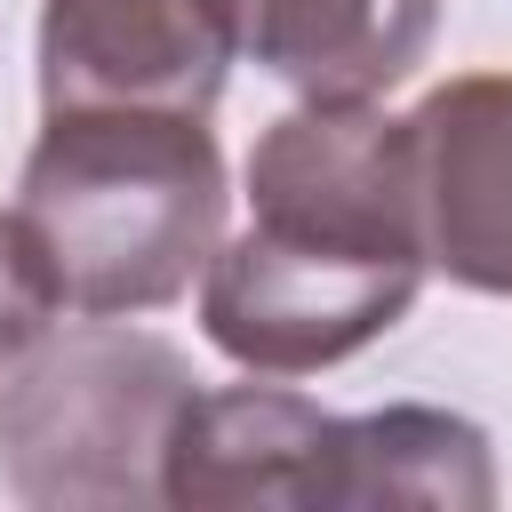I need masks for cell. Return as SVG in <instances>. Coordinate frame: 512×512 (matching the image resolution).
<instances>
[{"mask_svg": "<svg viewBox=\"0 0 512 512\" xmlns=\"http://www.w3.org/2000/svg\"><path fill=\"white\" fill-rule=\"evenodd\" d=\"M408 112L304 96L248 152V232L200 272V328L256 376H312L376 344L424 288Z\"/></svg>", "mask_w": 512, "mask_h": 512, "instance_id": "obj_1", "label": "cell"}, {"mask_svg": "<svg viewBox=\"0 0 512 512\" xmlns=\"http://www.w3.org/2000/svg\"><path fill=\"white\" fill-rule=\"evenodd\" d=\"M224 152L208 112L64 104L48 112L16 216L32 224L64 312L176 304L224 240Z\"/></svg>", "mask_w": 512, "mask_h": 512, "instance_id": "obj_2", "label": "cell"}, {"mask_svg": "<svg viewBox=\"0 0 512 512\" xmlns=\"http://www.w3.org/2000/svg\"><path fill=\"white\" fill-rule=\"evenodd\" d=\"M192 360L168 336L88 312L40 328L0 376V480L32 512H128L160 496L168 432L192 400Z\"/></svg>", "mask_w": 512, "mask_h": 512, "instance_id": "obj_3", "label": "cell"}, {"mask_svg": "<svg viewBox=\"0 0 512 512\" xmlns=\"http://www.w3.org/2000/svg\"><path fill=\"white\" fill-rule=\"evenodd\" d=\"M240 64L232 0H48L40 104H152L208 112Z\"/></svg>", "mask_w": 512, "mask_h": 512, "instance_id": "obj_4", "label": "cell"}, {"mask_svg": "<svg viewBox=\"0 0 512 512\" xmlns=\"http://www.w3.org/2000/svg\"><path fill=\"white\" fill-rule=\"evenodd\" d=\"M432 272L512 296V72H456L408 112Z\"/></svg>", "mask_w": 512, "mask_h": 512, "instance_id": "obj_5", "label": "cell"}, {"mask_svg": "<svg viewBox=\"0 0 512 512\" xmlns=\"http://www.w3.org/2000/svg\"><path fill=\"white\" fill-rule=\"evenodd\" d=\"M320 424L328 408L288 384L192 392L160 456V504H296L304 512Z\"/></svg>", "mask_w": 512, "mask_h": 512, "instance_id": "obj_6", "label": "cell"}, {"mask_svg": "<svg viewBox=\"0 0 512 512\" xmlns=\"http://www.w3.org/2000/svg\"><path fill=\"white\" fill-rule=\"evenodd\" d=\"M336 504H440V512H488L496 464L488 432L448 408H376V416H328L304 480V512Z\"/></svg>", "mask_w": 512, "mask_h": 512, "instance_id": "obj_7", "label": "cell"}, {"mask_svg": "<svg viewBox=\"0 0 512 512\" xmlns=\"http://www.w3.org/2000/svg\"><path fill=\"white\" fill-rule=\"evenodd\" d=\"M240 56L304 96H384L416 72L440 0H232Z\"/></svg>", "mask_w": 512, "mask_h": 512, "instance_id": "obj_8", "label": "cell"}, {"mask_svg": "<svg viewBox=\"0 0 512 512\" xmlns=\"http://www.w3.org/2000/svg\"><path fill=\"white\" fill-rule=\"evenodd\" d=\"M56 312H64V296H56V280H48V256H40L32 224H24L16 208H0V368H8Z\"/></svg>", "mask_w": 512, "mask_h": 512, "instance_id": "obj_9", "label": "cell"}]
</instances>
